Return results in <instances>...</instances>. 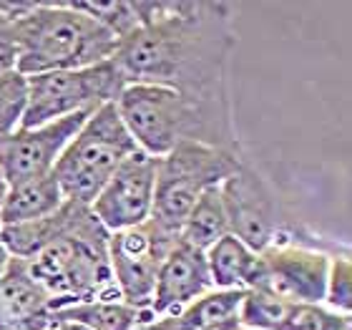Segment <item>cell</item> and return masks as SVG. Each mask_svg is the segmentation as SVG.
I'll return each instance as SVG.
<instances>
[{"label":"cell","instance_id":"obj_1","mask_svg":"<svg viewBox=\"0 0 352 330\" xmlns=\"http://www.w3.org/2000/svg\"><path fill=\"white\" fill-rule=\"evenodd\" d=\"M234 18L236 8L224 0H146V21L118 41L113 63L126 86L227 94Z\"/></svg>","mask_w":352,"mask_h":330},{"label":"cell","instance_id":"obj_2","mask_svg":"<svg viewBox=\"0 0 352 330\" xmlns=\"http://www.w3.org/2000/svg\"><path fill=\"white\" fill-rule=\"evenodd\" d=\"M8 255L23 260L58 310L83 300H121L109 262V232L91 207L63 202L51 217L0 227Z\"/></svg>","mask_w":352,"mask_h":330},{"label":"cell","instance_id":"obj_3","mask_svg":"<svg viewBox=\"0 0 352 330\" xmlns=\"http://www.w3.org/2000/svg\"><path fill=\"white\" fill-rule=\"evenodd\" d=\"M116 109L136 147L156 159L182 144H204L244 156L232 91L197 96L162 86H126Z\"/></svg>","mask_w":352,"mask_h":330},{"label":"cell","instance_id":"obj_4","mask_svg":"<svg viewBox=\"0 0 352 330\" xmlns=\"http://www.w3.org/2000/svg\"><path fill=\"white\" fill-rule=\"evenodd\" d=\"M0 13L10 18L18 74L25 79L98 66L113 59L118 48V38L78 10L74 0H0Z\"/></svg>","mask_w":352,"mask_h":330},{"label":"cell","instance_id":"obj_5","mask_svg":"<svg viewBox=\"0 0 352 330\" xmlns=\"http://www.w3.org/2000/svg\"><path fill=\"white\" fill-rule=\"evenodd\" d=\"M221 199L227 209L229 235L242 240L257 255L274 245L320 247V240L302 227L277 187L247 159L234 174L221 182Z\"/></svg>","mask_w":352,"mask_h":330},{"label":"cell","instance_id":"obj_6","mask_svg":"<svg viewBox=\"0 0 352 330\" xmlns=\"http://www.w3.org/2000/svg\"><path fill=\"white\" fill-rule=\"evenodd\" d=\"M136 149V141L118 116L116 103H106L94 111L53 167L63 199L91 205L113 172Z\"/></svg>","mask_w":352,"mask_h":330},{"label":"cell","instance_id":"obj_7","mask_svg":"<svg viewBox=\"0 0 352 330\" xmlns=\"http://www.w3.org/2000/svg\"><path fill=\"white\" fill-rule=\"evenodd\" d=\"M244 156L204 144H182L156 164V189L151 220L171 235H179L186 214L204 192L219 187L242 167Z\"/></svg>","mask_w":352,"mask_h":330},{"label":"cell","instance_id":"obj_8","mask_svg":"<svg viewBox=\"0 0 352 330\" xmlns=\"http://www.w3.org/2000/svg\"><path fill=\"white\" fill-rule=\"evenodd\" d=\"M25 91V109H23L21 126L48 124L56 118L81 114V111H98L106 103H116L126 81L116 68L113 59L98 66L76 68V71H53V74L28 76Z\"/></svg>","mask_w":352,"mask_h":330},{"label":"cell","instance_id":"obj_9","mask_svg":"<svg viewBox=\"0 0 352 330\" xmlns=\"http://www.w3.org/2000/svg\"><path fill=\"white\" fill-rule=\"evenodd\" d=\"M176 237L179 235L166 232L154 220L111 232L109 262L121 300L139 310H148L164 257L176 243Z\"/></svg>","mask_w":352,"mask_h":330},{"label":"cell","instance_id":"obj_10","mask_svg":"<svg viewBox=\"0 0 352 330\" xmlns=\"http://www.w3.org/2000/svg\"><path fill=\"white\" fill-rule=\"evenodd\" d=\"M330 260L320 247L274 245L257 255V267L247 290H259L292 305H322Z\"/></svg>","mask_w":352,"mask_h":330},{"label":"cell","instance_id":"obj_11","mask_svg":"<svg viewBox=\"0 0 352 330\" xmlns=\"http://www.w3.org/2000/svg\"><path fill=\"white\" fill-rule=\"evenodd\" d=\"M156 164H159L156 156L136 149L131 156H126L124 164L113 172L106 187L98 192V197L88 205L94 217L101 222L109 235L151 220Z\"/></svg>","mask_w":352,"mask_h":330},{"label":"cell","instance_id":"obj_12","mask_svg":"<svg viewBox=\"0 0 352 330\" xmlns=\"http://www.w3.org/2000/svg\"><path fill=\"white\" fill-rule=\"evenodd\" d=\"M94 111H81L71 116L56 118L48 124L23 129L18 126L3 144H0V174L6 176L8 187L30 182L38 176L51 174L58 156L74 139L78 129Z\"/></svg>","mask_w":352,"mask_h":330},{"label":"cell","instance_id":"obj_13","mask_svg":"<svg viewBox=\"0 0 352 330\" xmlns=\"http://www.w3.org/2000/svg\"><path fill=\"white\" fill-rule=\"evenodd\" d=\"M212 290L214 285L204 252L176 237V243L164 257L148 310L151 316H174Z\"/></svg>","mask_w":352,"mask_h":330},{"label":"cell","instance_id":"obj_14","mask_svg":"<svg viewBox=\"0 0 352 330\" xmlns=\"http://www.w3.org/2000/svg\"><path fill=\"white\" fill-rule=\"evenodd\" d=\"M51 320V295L33 280L23 260L10 257L0 275V330H45Z\"/></svg>","mask_w":352,"mask_h":330},{"label":"cell","instance_id":"obj_15","mask_svg":"<svg viewBox=\"0 0 352 330\" xmlns=\"http://www.w3.org/2000/svg\"><path fill=\"white\" fill-rule=\"evenodd\" d=\"M63 202L66 199H63V192H60L53 172L30 179V182L15 184L8 189V197L0 209V227L51 217L53 212H58Z\"/></svg>","mask_w":352,"mask_h":330},{"label":"cell","instance_id":"obj_16","mask_svg":"<svg viewBox=\"0 0 352 330\" xmlns=\"http://www.w3.org/2000/svg\"><path fill=\"white\" fill-rule=\"evenodd\" d=\"M214 290H247L257 267V252L234 235H224L204 252Z\"/></svg>","mask_w":352,"mask_h":330},{"label":"cell","instance_id":"obj_17","mask_svg":"<svg viewBox=\"0 0 352 330\" xmlns=\"http://www.w3.org/2000/svg\"><path fill=\"white\" fill-rule=\"evenodd\" d=\"M146 316H151V310H139L124 300H83L53 310V318L88 330H136Z\"/></svg>","mask_w":352,"mask_h":330},{"label":"cell","instance_id":"obj_18","mask_svg":"<svg viewBox=\"0 0 352 330\" xmlns=\"http://www.w3.org/2000/svg\"><path fill=\"white\" fill-rule=\"evenodd\" d=\"M224 235H229V220L219 184V187L204 192L197 205L191 207V212L186 214V220H184L182 229H179V240L206 252Z\"/></svg>","mask_w":352,"mask_h":330},{"label":"cell","instance_id":"obj_19","mask_svg":"<svg viewBox=\"0 0 352 330\" xmlns=\"http://www.w3.org/2000/svg\"><path fill=\"white\" fill-rule=\"evenodd\" d=\"M244 290H212L182 310L189 330H239Z\"/></svg>","mask_w":352,"mask_h":330},{"label":"cell","instance_id":"obj_20","mask_svg":"<svg viewBox=\"0 0 352 330\" xmlns=\"http://www.w3.org/2000/svg\"><path fill=\"white\" fill-rule=\"evenodd\" d=\"M292 302L277 300L259 290H244L239 305V328L242 330H285Z\"/></svg>","mask_w":352,"mask_h":330},{"label":"cell","instance_id":"obj_21","mask_svg":"<svg viewBox=\"0 0 352 330\" xmlns=\"http://www.w3.org/2000/svg\"><path fill=\"white\" fill-rule=\"evenodd\" d=\"M285 330H352V318L327 305H292Z\"/></svg>","mask_w":352,"mask_h":330},{"label":"cell","instance_id":"obj_22","mask_svg":"<svg viewBox=\"0 0 352 330\" xmlns=\"http://www.w3.org/2000/svg\"><path fill=\"white\" fill-rule=\"evenodd\" d=\"M330 310L350 316L352 310V265L347 257H332L327 285H324V302Z\"/></svg>","mask_w":352,"mask_h":330},{"label":"cell","instance_id":"obj_23","mask_svg":"<svg viewBox=\"0 0 352 330\" xmlns=\"http://www.w3.org/2000/svg\"><path fill=\"white\" fill-rule=\"evenodd\" d=\"M25 91L28 81L18 71L0 76V114L10 109H25Z\"/></svg>","mask_w":352,"mask_h":330},{"label":"cell","instance_id":"obj_24","mask_svg":"<svg viewBox=\"0 0 352 330\" xmlns=\"http://www.w3.org/2000/svg\"><path fill=\"white\" fill-rule=\"evenodd\" d=\"M18 71V45L13 38L10 18L0 13V76Z\"/></svg>","mask_w":352,"mask_h":330},{"label":"cell","instance_id":"obj_25","mask_svg":"<svg viewBox=\"0 0 352 330\" xmlns=\"http://www.w3.org/2000/svg\"><path fill=\"white\" fill-rule=\"evenodd\" d=\"M21 116H23V109H10L0 114V144L21 126Z\"/></svg>","mask_w":352,"mask_h":330},{"label":"cell","instance_id":"obj_26","mask_svg":"<svg viewBox=\"0 0 352 330\" xmlns=\"http://www.w3.org/2000/svg\"><path fill=\"white\" fill-rule=\"evenodd\" d=\"M45 330H88V328H83V325H78V323H71V320H58V318H53L51 325H48Z\"/></svg>","mask_w":352,"mask_h":330},{"label":"cell","instance_id":"obj_27","mask_svg":"<svg viewBox=\"0 0 352 330\" xmlns=\"http://www.w3.org/2000/svg\"><path fill=\"white\" fill-rule=\"evenodd\" d=\"M8 262H10V255H8V249H6V245H3V240H0V275L6 272Z\"/></svg>","mask_w":352,"mask_h":330},{"label":"cell","instance_id":"obj_28","mask_svg":"<svg viewBox=\"0 0 352 330\" xmlns=\"http://www.w3.org/2000/svg\"><path fill=\"white\" fill-rule=\"evenodd\" d=\"M8 189H10V187H8L6 176L0 174V209H3V202H6V197H8Z\"/></svg>","mask_w":352,"mask_h":330},{"label":"cell","instance_id":"obj_29","mask_svg":"<svg viewBox=\"0 0 352 330\" xmlns=\"http://www.w3.org/2000/svg\"><path fill=\"white\" fill-rule=\"evenodd\" d=\"M239 330H242V328H239Z\"/></svg>","mask_w":352,"mask_h":330}]
</instances>
